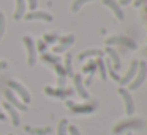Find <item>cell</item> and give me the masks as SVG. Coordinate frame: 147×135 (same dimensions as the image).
<instances>
[{
	"label": "cell",
	"mask_w": 147,
	"mask_h": 135,
	"mask_svg": "<svg viewBox=\"0 0 147 135\" xmlns=\"http://www.w3.org/2000/svg\"><path fill=\"white\" fill-rule=\"evenodd\" d=\"M93 55L103 57V52H101V50H95V49H93V50H86V52H82L78 58H79V61H82V60H86L87 57H93Z\"/></svg>",
	"instance_id": "18"
},
{
	"label": "cell",
	"mask_w": 147,
	"mask_h": 135,
	"mask_svg": "<svg viewBox=\"0 0 147 135\" xmlns=\"http://www.w3.org/2000/svg\"><path fill=\"white\" fill-rule=\"evenodd\" d=\"M57 36L55 35H45V43H55Z\"/></svg>",
	"instance_id": "28"
},
{
	"label": "cell",
	"mask_w": 147,
	"mask_h": 135,
	"mask_svg": "<svg viewBox=\"0 0 147 135\" xmlns=\"http://www.w3.org/2000/svg\"><path fill=\"white\" fill-rule=\"evenodd\" d=\"M10 135H13V134H10Z\"/></svg>",
	"instance_id": "37"
},
{
	"label": "cell",
	"mask_w": 147,
	"mask_h": 135,
	"mask_svg": "<svg viewBox=\"0 0 147 135\" xmlns=\"http://www.w3.org/2000/svg\"><path fill=\"white\" fill-rule=\"evenodd\" d=\"M119 94H120V96L123 97V100H125L127 113H128V115H133V113H134V104H133V99H131L130 93H128L125 88H119Z\"/></svg>",
	"instance_id": "7"
},
{
	"label": "cell",
	"mask_w": 147,
	"mask_h": 135,
	"mask_svg": "<svg viewBox=\"0 0 147 135\" xmlns=\"http://www.w3.org/2000/svg\"><path fill=\"white\" fill-rule=\"evenodd\" d=\"M26 14V2L24 0H16V13H14V19H21Z\"/></svg>",
	"instance_id": "16"
},
{
	"label": "cell",
	"mask_w": 147,
	"mask_h": 135,
	"mask_svg": "<svg viewBox=\"0 0 147 135\" xmlns=\"http://www.w3.org/2000/svg\"><path fill=\"white\" fill-rule=\"evenodd\" d=\"M22 41H24V44H26V47H27V53H29V65L33 66L36 63V50H35L33 39L30 36H24Z\"/></svg>",
	"instance_id": "4"
},
{
	"label": "cell",
	"mask_w": 147,
	"mask_h": 135,
	"mask_svg": "<svg viewBox=\"0 0 147 135\" xmlns=\"http://www.w3.org/2000/svg\"><path fill=\"white\" fill-rule=\"evenodd\" d=\"M106 65H108V72H109V75H111L112 78H114V80H120V77H119L117 75V72L114 71V68H112V65H111V61H106Z\"/></svg>",
	"instance_id": "22"
},
{
	"label": "cell",
	"mask_w": 147,
	"mask_h": 135,
	"mask_svg": "<svg viewBox=\"0 0 147 135\" xmlns=\"http://www.w3.org/2000/svg\"><path fill=\"white\" fill-rule=\"evenodd\" d=\"M67 105L70 107L74 113H90L93 108H95V105H90V104H87V105H74L73 102H70V100L67 102Z\"/></svg>",
	"instance_id": "12"
},
{
	"label": "cell",
	"mask_w": 147,
	"mask_h": 135,
	"mask_svg": "<svg viewBox=\"0 0 147 135\" xmlns=\"http://www.w3.org/2000/svg\"><path fill=\"white\" fill-rule=\"evenodd\" d=\"M5 97H7L8 104H10L11 107H16V110H27V105H26V104H22L16 96H14L13 91H11L10 88H8V90H5Z\"/></svg>",
	"instance_id": "5"
},
{
	"label": "cell",
	"mask_w": 147,
	"mask_h": 135,
	"mask_svg": "<svg viewBox=\"0 0 147 135\" xmlns=\"http://www.w3.org/2000/svg\"><path fill=\"white\" fill-rule=\"evenodd\" d=\"M103 5H106V6H109V8L114 11V14H115V17L119 19V21H123V11L120 9V6L117 5V3L114 2V0H103Z\"/></svg>",
	"instance_id": "11"
},
{
	"label": "cell",
	"mask_w": 147,
	"mask_h": 135,
	"mask_svg": "<svg viewBox=\"0 0 147 135\" xmlns=\"http://www.w3.org/2000/svg\"><path fill=\"white\" fill-rule=\"evenodd\" d=\"M95 69H96V63L95 61H90L89 65L84 68V72H92V74H93V72H95Z\"/></svg>",
	"instance_id": "26"
},
{
	"label": "cell",
	"mask_w": 147,
	"mask_h": 135,
	"mask_svg": "<svg viewBox=\"0 0 147 135\" xmlns=\"http://www.w3.org/2000/svg\"><path fill=\"white\" fill-rule=\"evenodd\" d=\"M65 74L73 75V71H71V53H67V60H65Z\"/></svg>",
	"instance_id": "20"
},
{
	"label": "cell",
	"mask_w": 147,
	"mask_h": 135,
	"mask_svg": "<svg viewBox=\"0 0 147 135\" xmlns=\"http://www.w3.org/2000/svg\"><path fill=\"white\" fill-rule=\"evenodd\" d=\"M60 43H62V46H63V47H68V46H71V44L74 43V36H73V35H68V36L62 38Z\"/></svg>",
	"instance_id": "21"
},
{
	"label": "cell",
	"mask_w": 147,
	"mask_h": 135,
	"mask_svg": "<svg viewBox=\"0 0 147 135\" xmlns=\"http://www.w3.org/2000/svg\"><path fill=\"white\" fill-rule=\"evenodd\" d=\"M106 53H108V55L109 57H111V60H112V68H114V71H115V69H117V71H119V69H120V58H119V55H117V52H115V50L114 49H112V47H106Z\"/></svg>",
	"instance_id": "13"
},
{
	"label": "cell",
	"mask_w": 147,
	"mask_h": 135,
	"mask_svg": "<svg viewBox=\"0 0 147 135\" xmlns=\"http://www.w3.org/2000/svg\"><path fill=\"white\" fill-rule=\"evenodd\" d=\"M146 0H134V6H141Z\"/></svg>",
	"instance_id": "32"
},
{
	"label": "cell",
	"mask_w": 147,
	"mask_h": 135,
	"mask_svg": "<svg viewBox=\"0 0 147 135\" xmlns=\"http://www.w3.org/2000/svg\"><path fill=\"white\" fill-rule=\"evenodd\" d=\"M67 126H68L67 119H62L60 124H59V135H67Z\"/></svg>",
	"instance_id": "24"
},
{
	"label": "cell",
	"mask_w": 147,
	"mask_h": 135,
	"mask_svg": "<svg viewBox=\"0 0 147 135\" xmlns=\"http://www.w3.org/2000/svg\"><path fill=\"white\" fill-rule=\"evenodd\" d=\"M24 130L27 132V134H33V135H46L51 132V129L49 127H41V129H35V127H30V126H26L24 127Z\"/></svg>",
	"instance_id": "17"
},
{
	"label": "cell",
	"mask_w": 147,
	"mask_h": 135,
	"mask_svg": "<svg viewBox=\"0 0 147 135\" xmlns=\"http://www.w3.org/2000/svg\"><path fill=\"white\" fill-rule=\"evenodd\" d=\"M86 2H90V0H74L73 5H71V9H73L74 13H78V11H79V8H81V6H82Z\"/></svg>",
	"instance_id": "23"
},
{
	"label": "cell",
	"mask_w": 147,
	"mask_h": 135,
	"mask_svg": "<svg viewBox=\"0 0 147 135\" xmlns=\"http://www.w3.org/2000/svg\"><path fill=\"white\" fill-rule=\"evenodd\" d=\"M70 134H71V135H81V134H79V130H78V129L74 127V126H70Z\"/></svg>",
	"instance_id": "31"
},
{
	"label": "cell",
	"mask_w": 147,
	"mask_h": 135,
	"mask_svg": "<svg viewBox=\"0 0 147 135\" xmlns=\"http://www.w3.org/2000/svg\"><path fill=\"white\" fill-rule=\"evenodd\" d=\"M128 127L141 129V127H142V122H141L139 119H133V121H125V122H122V124L115 126V127H114V134H119V132L125 130V129H128Z\"/></svg>",
	"instance_id": "8"
},
{
	"label": "cell",
	"mask_w": 147,
	"mask_h": 135,
	"mask_svg": "<svg viewBox=\"0 0 147 135\" xmlns=\"http://www.w3.org/2000/svg\"><path fill=\"white\" fill-rule=\"evenodd\" d=\"M3 107L7 108V112L10 113V116H11V121H13V126H19V115H18L16 108H14V107H11L8 102H5V104H3Z\"/></svg>",
	"instance_id": "14"
},
{
	"label": "cell",
	"mask_w": 147,
	"mask_h": 135,
	"mask_svg": "<svg viewBox=\"0 0 147 135\" xmlns=\"http://www.w3.org/2000/svg\"><path fill=\"white\" fill-rule=\"evenodd\" d=\"M0 121H5V115L2 113V108H0Z\"/></svg>",
	"instance_id": "35"
},
{
	"label": "cell",
	"mask_w": 147,
	"mask_h": 135,
	"mask_svg": "<svg viewBox=\"0 0 147 135\" xmlns=\"http://www.w3.org/2000/svg\"><path fill=\"white\" fill-rule=\"evenodd\" d=\"M144 55H147V49H146V52H144Z\"/></svg>",
	"instance_id": "36"
},
{
	"label": "cell",
	"mask_w": 147,
	"mask_h": 135,
	"mask_svg": "<svg viewBox=\"0 0 147 135\" xmlns=\"http://www.w3.org/2000/svg\"><path fill=\"white\" fill-rule=\"evenodd\" d=\"M147 77V63H139L138 65V72H136V78L130 83V90H136L142 85V82L146 80Z\"/></svg>",
	"instance_id": "1"
},
{
	"label": "cell",
	"mask_w": 147,
	"mask_h": 135,
	"mask_svg": "<svg viewBox=\"0 0 147 135\" xmlns=\"http://www.w3.org/2000/svg\"><path fill=\"white\" fill-rule=\"evenodd\" d=\"M106 44L109 47L112 44H120V46H125V47H130V49H136V43L130 38H125V36H112V38H108L106 39Z\"/></svg>",
	"instance_id": "2"
},
{
	"label": "cell",
	"mask_w": 147,
	"mask_h": 135,
	"mask_svg": "<svg viewBox=\"0 0 147 135\" xmlns=\"http://www.w3.org/2000/svg\"><path fill=\"white\" fill-rule=\"evenodd\" d=\"M26 19L27 21H33V19H41V21H48L51 22L52 21V16L49 13H45V11H32V13H27L26 14Z\"/></svg>",
	"instance_id": "10"
},
{
	"label": "cell",
	"mask_w": 147,
	"mask_h": 135,
	"mask_svg": "<svg viewBox=\"0 0 147 135\" xmlns=\"http://www.w3.org/2000/svg\"><path fill=\"white\" fill-rule=\"evenodd\" d=\"M43 60H45V61H49L51 65L59 63V57H51L49 53H43Z\"/></svg>",
	"instance_id": "25"
},
{
	"label": "cell",
	"mask_w": 147,
	"mask_h": 135,
	"mask_svg": "<svg viewBox=\"0 0 147 135\" xmlns=\"http://www.w3.org/2000/svg\"><path fill=\"white\" fill-rule=\"evenodd\" d=\"M29 2V8L32 9V11H35L36 9V0H27Z\"/></svg>",
	"instance_id": "29"
},
{
	"label": "cell",
	"mask_w": 147,
	"mask_h": 135,
	"mask_svg": "<svg viewBox=\"0 0 147 135\" xmlns=\"http://www.w3.org/2000/svg\"><path fill=\"white\" fill-rule=\"evenodd\" d=\"M7 61H0V71H2V69H5V68H7Z\"/></svg>",
	"instance_id": "33"
},
{
	"label": "cell",
	"mask_w": 147,
	"mask_h": 135,
	"mask_svg": "<svg viewBox=\"0 0 147 135\" xmlns=\"http://www.w3.org/2000/svg\"><path fill=\"white\" fill-rule=\"evenodd\" d=\"M95 63H96V66H98V69H100V75H101V78L106 80V68H105V61H103V58L98 57V60H96Z\"/></svg>",
	"instance_id": "19"
},
{
	"label": "cell",
	"mask_w": 147,
	"mask_h": 135,
	"mask_svg": "<svg viewBox=\"0 0 147 135\" xmlns=\"http://www.w3.org/2000/svg\"><path fill=\"white\" fill-rule=\"evenodd\" d=\"M130 2H131V0H120V5H128Z\"/></svg>",
	"instance_id": "34"
},
{
	"label": "cell",
	"mask_w": 147,
	"mask_h": 135,
	"mask_svg": "<svg viewBox=\"0 0 147 135\" xmlns=\"http://www.w3.org/2000/svg\"><path fill=\"white\" fill-rule=\"evenodd\" d=\"M3 31H5V16L3 13H0V38L3 36Z\"/></svg>",
	"instance_id": "27"
},
{
	"label": "cell",
	"mask_w": 147,
	"mask_h": 135,
	"mask_svg": "<svg viewBox=\"0 0 147 135\" xmlns=\"http://www.w3.org/2000/svg\"><path fill=\"white\" fill-rule=\"evenodd\" d=\"M38 49L41 50V52H45V50H46V43H45V41L40 39V43H38Z\"/></svg>",
	"instance_id": "30"
},
{
	"label": "cell",
	"mask_w": 147,
	"mask_h": 135,
	"mask_svg": "<svg viewBox=\"0 0 147 135\" xmlns=\"http://www.w3.org/2000/svg\"><path fill=\"white\" fill-rule=\"evenodd\" d=\"M8 86H10V90H14L18 94H19L21 99H22V104H29L30 102V94L27 93V90L21 83H18V82H14V80H10L8 82Z\"/></svg>",
	"instance_id": "3"
},
{
	"label": "cell",
	"mask_w": 147,
	"mask_h": 135,
	"mask_svg": "<svg viewBox=\"0 0 147 135\" xmlns=\"http://www.w3.org/2000/svg\"><path fill=\"white\" fill-rule=\"evenodd\" d=\"M73 80H74V86H76V91L79 93V96L82 97V99H89V93L86 91V88H84V85H82V75L74 74Z\"/></svg>",
	"instance_id": "9"
},
{
	"label": "cell",
	"mask_w": 147,
	"mask_h": 135,
	"mask_svg": "<svg viewBox=\"0 0 147 135\" xmlns=\"http://www.w3.org/2000/svg\"><path fill=\"white\" fill-rule=\"evenodd\" d=\"M45 91L49 94V96H59V97H65V96H70V94H71L70 90H67V91H65V90H52L51 86H46Z\"/></svg>",
	"instance_id": "15"
},
{
	"label": "cell",
	"mask_w": 147,
	"mask_h": 135,
	"mask_svg": "<svg viewBox=\"0 0 147 135\" xmlns=\"http://www.w3.org/2000/svg\"><path fill=\"white\" fill-rule=\"evenodd\" d=\"M138 65H139V61H131V66H130V69H128V72L123 75V77H120V85H127V83H130L131 80H133V77L136 75V72H138Z\"/></svg>",
	"instance_id": "6"
}]
</instances>
